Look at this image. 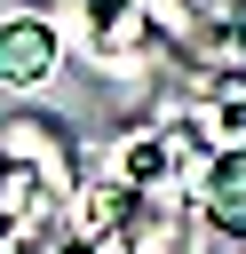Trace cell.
Masks as SVG:
<instances>
[{
    "label": "cell",
    "mask_w": 246,
    "mask_h": 254,
    "mask_svg": "<svg viewBox=\"0 0 246 254\" xmlns=\"http://www.w3.org/2000/svg\"><path fill=\"white\" fill-rule=\"evenodd\" d=\"M198 222H214L222 238H246V143L238 151H222V159H206V175H198Z\"/></svg>",
    "instance_id": "1"
},
{
    "label": "cell",
    "mask_w": 246,
    "mask_h": 254,
    "mask_svg": "<svg viewBox=\"0 0 246 254\" xmlns=\"http://www.w3.org/2000/svg\"><path fill=\"white\" fill-rule=\"evenodd\" d=\"M48 71H56V32H48L40 16L0 24V79H8V87H40Z\"/></svg>",
    "instance_id": "2"
}]
</instances>
